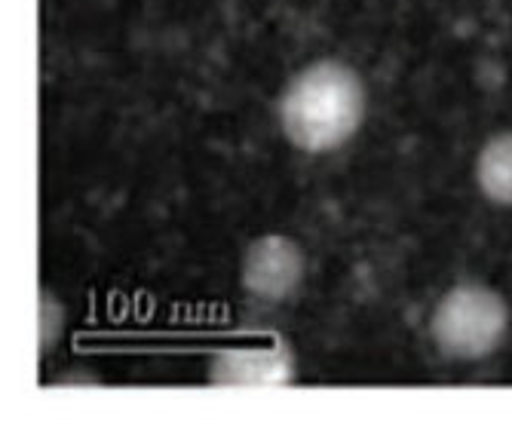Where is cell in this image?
Wrapping results in <instances>:
<instances>
[{
  "instance_id": "2",
  "label": "cell",
  "mask_w": 512,
  "mask_h": 426,
  "mask_svg": "<svg viewBox=\"0 0 512 426\" xmlns=\"http://www.w3.org/2000/svg\"><path fill=\"white\" fill-rule=\"evenodd\" d=\"M509 322V304L494 286L463 279L439 298L430 316V335L442 356L457 362H482L506 341Z\"/></svg>"
},
{
  "instance_id": "3",
  "label": "cell",
  "mask_w": 512,
  "mask_h": 426,
  "mask_svg": "<svg viewBox=\"0 0 512 426\" xmlns=\"http://www.w3.org/2000/svg\"><path fill=\"white\" fill-rule=\"evenodd\" d=\"M307 279V255L304 249L283 233H264L252 240L240 261V286L246 295L283 304L295 298Z\"/></svg>"
},
{
  "instance_id": "1",
  "label": "cell",
  "mask_w": 512,
  "mask_h": 426,
  "mask_svg": "<svg viewBox=\"0 0 512 426\" xmlns=\"http://www.w3.org/2000/svg\"><path fill=\"white\" fill-rule=\"evenodd\" d=\"M368 92L356 68L319 59L301 68L279 96V129L304 154H332L362 129Z\"/></svg>"
},
{
  "instance_id": "4",
  "label": "cell",
  "mask_w": 512,
  "mask_h": 426,
  "mask_svg": "<svg viewBox=\"0 0 512 426\" xmlns=\"http://www.w3.org/2000/svg\"><path fill=\"white\" fill-rule=\"evenodd\" d=\"M209 381L218 387H286L295 381V353L279 338L224 347L209 362Z\"/></svg>"
},
{
  "instance_id": "5",
  "label": "cell",
  "mask_w": 512,
  "mask_h": 426,
  "mask_svg": "<svg viewBox=\"0 0 512 426\" xmlns=\"http://www.w3.org/2000/svg\"><path fill=\"white\" fill-rule=\"evenodd\" d=\"M476 187L500 209H512V129L494 132L476 154Z\"/></svg>"
},
{
  "instance_id": "6",
  "label": "cell",
  "mask_w": 512,
  "mask_h": 426,
  "mask_svg": "<svg viewBox=\"0 0 512 426\" xmlns=\"http://www.w3.org/2000/svg\"><path fill=\"white\" fill-rule=\"evenodd\" d=\"M62 331H65V307H62V301L53 292L40 289V356H46L59 344Z\"/></svg>"
}]
</instances>
